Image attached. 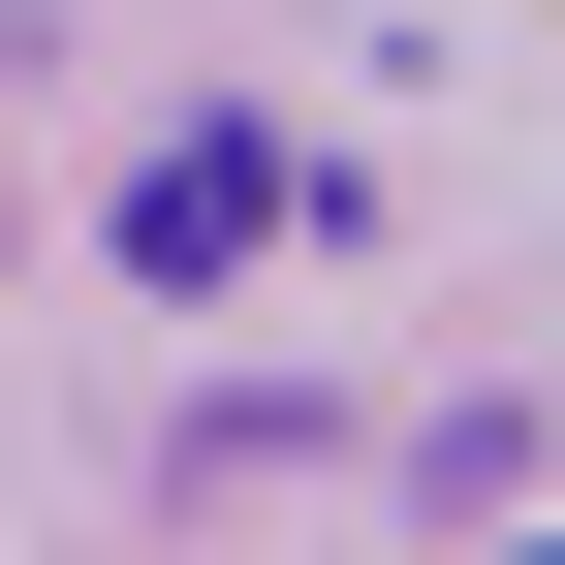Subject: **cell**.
<instances>
[{
  "instance_id": "cell-1",
  "label": "cell",
  "mask_w": 565,
  "mask_h": 565,
  "mask_svg": "<svg viewBox=\"0 0 565 565\" xmlns=\"http://www.w3.org/2000/svg\"><path fill=\"white\" fill-rule=\"evenodd\" d=\"M252 221H282V158H252V126H189V158L126 189V252H158V282H252Z\"/></svg>"
},
{
  "instance_id": "cell-2",
  "label": "cell",
  "mask_w": 565,
  "mask_h": 565,
  "mask_svg": "<svg viewBox=\"0 0 565 565\" xmlns=\"http://www.w3.org/2000/svg\"><path fill=\"white\" fill-rule=\"evenodd\" d=\"M534 565H565V534H534Z\"/></svg>"
}]
</instances>
